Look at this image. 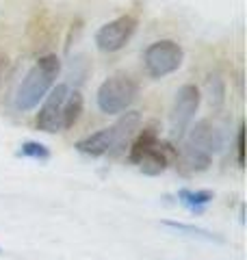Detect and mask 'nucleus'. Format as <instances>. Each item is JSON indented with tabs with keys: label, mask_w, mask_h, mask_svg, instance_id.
Listing matches in <instances>:
<instances>
[{
	"label": "nucleus",
	"mask_w": 247,
	"mask_h": 260,
	"mask_svg": "<svg viewBox=\"0 0 247 260\" xmlns=\"http://www.w3.org/2000/svg\"><path fill=\"white\" fill-rule=\"evenodd\" d=\"M215 193L208 191V189H200V191H191V189H180L178 191V200L189 208V210H195V213H202L206 204H210Z\"/></svg>",
	"instance_id": "f8f14e48"
},
{
	"label": "nucleus",
	"mask_w": 247,
	"mask_h": 260,
	"mask_svg": "<svg viewBox=\"0 0 247 260\" xmlns=\"http://www.w3.org/2000/svg\"><path fill=\"white\" fill-rule=\"evenodd\" d=\"M141 126V113L139 111H126L123 115L111 126L113 128V152L111 156H119L128 150L130 141L135 139L137 130Z\"/></svg>",
	"instance_id": "1a4fd4ad"
},
{
	"label": "nucleus",
	"mask_w": 247,
	"mask_h": 260,
	"mask_svg": "<svg viewBox=\"0 0 247 260\" xmlns=\"http://www.w3.org/2000/svg\"><path fill=\"white\" fill-rule=\"evenodd\" d=\"M236 162L238 165H245V126L241 124L238 126V133H236Z\"/></svg>",
	"instance_id": "f3484780"
},
{
	"label": "nucleus",
	"mask_w": 247,
	"mask_h": 260,
	"mask_svg": "<svg viewBox=\"0 0 247 260\" xmlns=\"http://www.w3.org/2000/svg\"><path fill=\"white\" fill-rule=\"evenodd\" d=\"M163 225H167V228H171V230H176V232H184V234H189V237H197V239H204V241L221 243V239L217 237V234L204 230V228H197V225H189V223H182V221H171V219L163 221Z\"/></svg>",
	"instance_id": "4468645a"
},
{
	"label": "nucleus",
	"mask_w": 247,
	"mask_h": 260,
	"mask_svg": "<svg viewBox=\"0 0 247 260\" xmlns=\"http://www.w3.org/2000/svg\"><path fill=\"white\" fill-rule=\"evenodd\" d=\"M184 143L204 152V154H208V156H212V154L221 148V133L210 119H200L193 128H189Z\"/></svg>",
	"instance_id": "6e6552de"
},
{
	"label": "nucleus",
	"mask_w": 247,
	"mask_h": 260,
	"mask_svg": "<svg viewBox=\"0 0 247 260\" xmlns=\"http://www.w3.org/2000/svg\"><path fill=\"white\" fill-rule=\"evenodd\" d=\"M180 160H182V165L189 169V172H206V169L210 167V162H212V156H208V154H204L200 150L191 148V145L182 143Z\"/></svg>",
	"instance_id": "9b49d317"
},
{
	"label": "nucleus",
	"mask_w": 247,
	"mask_h": 260,
	"mask_svg": "<svg viewBox=\"0 0 247 260\" xmlns=\"http://www.w3.org/2000/svg\"><path fill=\"white\" fill-rule=\"evenodd\" d=\"M0 76H3V63H0Z\"/></svg>",
	"instance_id": "a211bd4d"
},
{
	"label": "nucleus",
	"mask_w": 247,
	"mask_h": 260,
	"mask_svg": "<svg viewBox=\"0 0 247 260\" xmlns=\"http://www.w3.org/2000/svg\"><path fill=\"white\" fill-rule=\"evenodd\" d=\"M128 162L137 165L145 176H161L169 165V156L159 141L154 126H143L128 148Z\"/></svg>",
	"instance_id": "7ed1b4c3"
},
{
	"label": "nucleus",
	"mask_w": 247,
	"mask_h": 260,
	"mask_svg": "<svg viewBox=\"0 0 247 260\" xmlns=\"http://www.w3.org/2000/svg\"><path fill=\"white\" fill-rule=\"evenodd\" d=\"M61 74V59L56 54H44L33 63V68L24 74L22 83L15 91V109L26 113L39 107V102L54 87Z\"/></svg>",
	"instance_id": "f257e3e1"
},
{
	"label": "nucleus",
	"mask_w": 247,
	"mask_h": 260,
	"mask_svg": "<svg viewBox=\"0 0 247 260\" xmlns=\"http://www.w3.org/2000/svg\"><path fill=\"white\" fill-rule=\"evenodd\" d=\"M184 50L182 46L174 39H159V42L150 44L143 50V65L145 72L152 78H165L182 65Z\"/></svg>",
	"instance_id": "20e7f679"
},
{
	"label": "nucleus",
	"mask_w": 247,
	"mask_h": 260,
	"mask_svg": "<svg viewBox=\"0 0 247 260\" xmlns=\"http://www.w3.org/2000/svg\"><path fill=\"white\" fill-rule=\"evenodd\" d=\"M20 156H26L33 160H48L50 158V150L39 141H24L20 145Z\"/></svg>",
	"instance_id": "dca6fc26"
},
{
	"label": "nucleus",
	"mask_w": 247,
	"mask_h": 260,
	"mask_svg": "<svg viewBox=\"0 0 247 260\" xmlns=\"http://www.w3.org/2000/svg\"><path fill=\"white\" fill-rule=\"evenodd\" d=\"M137 95H139L137 78L126 74V72H117V74H111L109 78L102 80V85L98 87L96 93V102L104 115H119V113H126L133 107Z\"/></svg>",
	"instance_id": "f03ea898"
},
{
	"label": "nucleus",
	"mask_w": 247,
	"mask_h": 260,
	"mask_svg": "<svg viewBox=\"0 0 247 260\" xmlns=\"http://www.w3.org/2000/svg\"><path fill=\"white\" fill-rule=\"evenodd\" d=\"M0 254H3V247H0Z\"/></svg>",
	"instance_id": "6ab92c4d"
},
{
	"label": "nucleus",
	"mask_w": 247,
	"mask_h": 260,
	"mask_svg": "<svg viewBox=\"0 0 247 260\" xmlns=\"http://www.w3.org/2000/svg\"><path fill=\"white\" fill-rule=\"evenodd\" d=\"M137 26H139V20L133 13L119 15V18L106 22L104 26L98 28L96 46L100 48L102 52H117L133 39V35L137 32Z\"/></svg>",
	"instance_id": "423d86ee"
},
{
	"label": "nucleus",
	"mask_w": 247,
	"mask_h": 260,
	"mask_svg": "<svg viewBox=\"0 0 247 260\" xmlns=\"http://www.w3.org/2000/svg\"><path fill=\"white\" fill-rule=\"evenodd\" d=\"M82 107H85L82 93L80 91H70L68 98H65V104H63V130H70L80 119Z\"/></svg>",
	"instance_id": "ddd939ff"
},
{
	"label": "nucleus",
	"mask_w": 247,
	"mask_h": 260,
	"mask_svg": "<svg viewBox=\"0 0 247 260\" xmlns=\"http://www.w3.org/2000/svg\"><path fill=\"white\" fill-rule=\"evenodd\" d=\"M200 102H202V93L193 83H187L176 91L174 107H171V115H169V130L174 139H182L184 137L197 109H200Z\"/></svg>",
	"instance_id": "39448f33"
},
{
	"label": "nucleus",
	"mask_w": 247,
	"mask_h": 260,
	"mask_svg": "<svg viewBox=\"0 0 247 260\" xmlns=\"http://www.w3.org/2000/svg\"><path fill=\"white\" fill-rule=\"evenodd\" d=\"M76 150L87 156H104V154L113 152V128H102L94 135H87L85 139L76 141Z\"/></svg>",
	"instance_id": "9d476101"
},
{
	"label": "nucleus",
	"mask_w": 247,
	"mask_h": 260,
	"mask_svg": "<svg viewBox=\"0 0 247 260\" xmlns=\"http://www.w3.org/2000/svg\"><path fill=\"white\" fill-rule=\"evenodd\" d=\"M206 87H208V100H210V107L212 109H219L224 104V98H226V85L221 80L219 74H210L206 78Z\"/></svg>",
	"instance_id": "2eb2a0df"
},
{
	"label": "nucleus",
	"mask_w": 247,
	"mask_h": 260,
	"mask_svg": "<svg viewBox=\"0 0 247 260\" xmlns=\"http://www.w3.org/2000/svg\"><path fill=\"white\" fill-rule=\"evenodd\" d=\"M70 93V87L68 85H54L48 95L44 98V104L39 107V113L35 115V126L41 133H48V135H54V133H61L63 130V104H65V98Z\"/></svg>",
	"instance_id": "0eeeda50"
}]
</instances>
